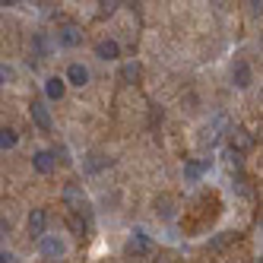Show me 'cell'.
<instances>
[{"instance_id": "obj_24", "label": "cell", "mask_w": 263, "mask_h": 263, "mask_svg": "<svg viewBox=\"0 0 263 263\" xmlns=\"http://www.w3.org/2000/svg\"><path fill=\"white\" fill-rule=\"evenodd\" d=\"M0 263H16V257L10 251H4V254H0Z\"/></svg>"}, {"instance_id": "obj_16", "label": "cell", "mask_w": 263, "mask_h": 263, "mask_svg": "<svg viewBox=\"0 0 263 263\" xmlns=\"http://www.w3.org/2000/svg\"><path fill=\"white\" fill-rule=\"evenodd\" d=\"M140 77H143L140 61H127V64L121 67V80H124V83H140Z\"/></svg>"}, {"instance_id": "obj_10", "label": "cell", "mask_w": 263, "mask_h": 263, "mask_svg": "<svg viewBox=\"0 0 263 263\" xmlns=\"http://www.w3.org/2000/svg\"><path fill=\"white\" fill-rule=\"evenodd\" d=\"M51 51H54L51 39H48L45 32H35V35H32V58H39V61H45V58H51Z\"/></svg>"}, {"instance_id": "obj_21", "label": "cell", "mask_w": 263, "mask_h": 263, "mask_svg": "<svg viewBox=\"0 0 263 263\" xmlns=\"http://www.w3.org/2000/svg\"><path fill=\"white\" fill-rule=\"evenodd\" d=\"M121 4H115V0H108V4H99V16H111Z\"/></svg>"}, {"instance_id": "obj_22", "label": "cell", "mask_w": 263, "mask_h": 263, "mask_svg": "<svg viewBox=\"0 0 263 263\" xmlns=\"http://www.w3.org/2000/svg\"><path fill=\"white\" fill-rule=\"evenodd\" d=\"M13 77H16V73H13V67H0V80H4V83H13Z\"/></svg>"}, {"instance_id": "obj_23", "label": "cell", "mask_w": 263, "mask_h": 263, "mask_svg": "<svg viewBox=\"0 0 263 263\" xmlns=\"http://www.w3.org/2000/svg\"><path fill=\"white\" fill-rule=\"evenodd\" d=\"M248 7H251V13H254V16H263V0H251Z\"/></svg>"}, {"instance_id": "obj_5", "label": "cell", "mask_w": 263, "mask_h": 263, "mask_svg": "<svg viewBox=\"0 0 263 263\" xmlns=\"http://www.w3.org/2000/svg\"><path fill=\"white\" fill-rule=\"evenodd\" d=\"M251 146H254V137L244 127H232L229 130V149H235V153H248Z\"/></svg>"}, {"instance_id": "obj_7", "label": "cell", "mask_w": 263, "mask_h": 263, "mask_svg": "<svg viewBox=\"0 0 263 263\" xmlns=\"http://www.w3.org/2000/svg\"><path fill=\"white\" fill-rule=\"evenodd\" d=\"M232 83H235L238 89H248V86L254 83V70H251L248 61H235V67H232Z\"/></svg>"}, {"instance_id": "obj_25", "label": "cell", "mask_w": 263, "mask_h": 263, "mask_svg": "<svg viewBox=\"0 0 263 263\" xmlns=\"http://www.w3.org/2000/svg\"><path fill=\"white\" fill-rule=\"evenodd\" d=\"M260 263H263V257H260Z\"/></svg>"}, {"instance_id": "obj_9", "label": "cell", "mask_w": 263, "mask_h": 263, "mask_svg": "<svg viewBox=\"0 0 263 263\" xmlns=\"http://www.w3.org/2000/svg\"><path fill=\"white\" fill-rule=\"evenodd\" d=\"M108 165H111V159H108L105 153H89V156L83 159V172H86V175H99V172H105Z\"/></svg>"}, {"instance_id": "obj_14", "label": "cell", "mask_w": 263, "mask_h": 263, "mask_svg": "<svg viewBox=\"0 0 263 263\" xmlns=\"http://www.w3.org/2000/svg\"><path fill=\"white\" fill-rule=\"evenodd\" d=\"M149 248H153L149 235H146L143 229H137V232H134V238H130V244H127V251H130V254H146Z\"/></svg>"}, {"instance_id": "obj_15", "label": "cell", "mask_w": 263, "mask_h": 263, "mask_svg": "<svg viewBox=\"0 0 263 263\" xmlns=\"http://www.w3.org/2000/svg\"><path fill=\"white\" fill-rule=\"evenodd\" d=\"M206 168H210V159H197V162H187V165H184V178H187V181H200Z\"/></svg>"}, {"instance_id": "obj_2", "label": "cell", "mask_w": 263, "mask_h": 263, "mask_svg": "<svg viewBox=\"0 0 263 263\" xmlns=\"http://www.w3.org/2000/svg\"><path fill=\"white\" fill-rule=\"evenodd\" d=\"M83 39H86L83 26H77V23H61L58 26V45L61 48H80Z\"/></svg>"}, {"instance_id": "obj_1", "label": "cell", "mask_w": 263, "mask_h": 263, "mask_svg": "<svg viewBox=\"0 0 263 263\" xmlns=\"http://www.w3.org/2000/svg\"><path fill=\"white\" fill-rule=\"evenodd\" d=\"M61 200H64V206H67L70 213H83V216H92V213H89V200H86L83 187H80L77 181L64 184V194H61Z\"/></svg>"}, {"instance_id": "obj_18", "label": "cell", "mask_w": 263, "mask_h": 263, "mask_svg": "<svg viewBox=\"0 0 263 263\" xmlns=\"http://www.w3.org/2000/svg\"><path fill=\"white\" fill-rule=\"evenodd\" d=\"M232 241H235V232H222V235H216V238H210V241H206V251H210V254H216V251H222L225 244H232Z\"/></svg>"}, {"instance_id": "obj_13", "label": "cell", "mask_w": 263, "mask_h": 263, "mask_svg": "<svg viewBox=\"0 0 263 263\" xmlns=\"http://www.w3.org/2000/svg\"><path fill=\"white\" fill-rule=\"evenodd\" d=\"M86 83H89V67H83V64H70V67H67V86L83 89Z\"/></svg>"}, {"instance_id": "obj_4", "label": "cell", "mask_w": 263, "mask_h": 263, "mask_svg": "<svg viewBox=\"0 0 263 263\" xmlns=\"http://www.w3.org/2000/svg\"><path fill=\"white\" fill-rule=\"evenodd\" d=\"M32 124L42 130V134H51L54 130V121H51V111L45 102H32Z\"/></svg>"}, {"instance_id": "obj_17", "label": "cell", "mask_w": 263, "mask_h": 263, "mask_svg": "<svg viewBox=\"0 0 263 263\" xmlns=\"http://www.w3.org/2000/svg\"><path fill=\"white\" fill-rule=\"evenodd\" d=\"M156 210H159V216H162V219H175V197L162 194V197L156 200Z\"/></svg>"}, {"instance_id": "obj_3", "label": "cell", "mask_w": 263, "mask_h": 263, "mask_svg": "<svg viewBox=\"0 0 263 263\" xmlns=\"http://www.w3.org/2000/svg\"><path fill=\"white\" fill-rule=\"evenodd\" d=\"M32 168L39 175H51L54 168H58V159H54V149H39V153H32Z\"/></svg>"}, {"instance_id": "obj_20", "label": "cell", "mask_w": 263, "mask_h": 263, "mask_svg": "<svg viewBox=\"0 0 263 263\" xmlns=\"http://www.w3.org/2000/svg\"><path fill=\"white\" fill-rule=\"evenodd\" d=\"M54 159H58L61 165H73V159H70V149H67V146H58V149H54Z\"/></svg>"}, {"instance_id": "obj_19", "label": "cell", "mask_w": 263, "mask_h": 263, "mask_svg": "<svg viewBox=\"0 0 263 263\" xmlns=\"http://www.w3.org/2000/svg\"><path fill=\"white\" fill-rule=\"evenodd\" d=\"M16 143H20V134H16L13 127H4V130H0V149H4V153L16 149Z\"/></svg>"}, {"instance_id": "obj_12", "label": "cell", "mask_w": 263, "mask_h": 263, "mask_svg": "<svg viewBox=\"0 0 263 263\" xmlns=\"http://www.w3.org/2000/svg\"><path fill=\"white\" fill-rule=\"evenodd\" d=\"M45 225H48V213L45 210H32L29 213V235L32 238H45Z\"/></svg>"}, {"instance_id": "obj_8", "label": "cell", "mask_w": 263, "mask_h": 263, "mask_svg": "<svg viewBox=\"0 0 263 263\" xmlns=\"http://www.w3.org/2000/svg\"><path fill=\"white\" fill-rule=\"evenodd\" d=\"M67 96V77H48L45 80V99L48 102H61Z\"/></svg>"}, {"instance_id": "obj_11", "label": "cell", "mask_w": 263, "mask_h": 263, "mask_svg": "<svg viewBox=\"0 0 263 263\" xmlns=\"http://www.w3.org/2000/svg\"><path fill=\"white\" fill-rule=\"evenodd\" d=\"M96 58H102V61H118V58H121V45H118L115 39L96 42Z\"/></svg>"}, {"instance_id": "obj_6", "label": "cell", "mask_w": 263, "mask_h": 263, "mask_svg": "<svg viewBox=\"0 0 263 263\" xmlns=\"http://www.w3.org/2000/svg\"><path fill=\"white\" fill-rule=\"evenodd\" d=\"M39 251H42V257H48V260H61V257H64V241H61L58 235H45V238L39 241Z\"/></svg>"}]
</instances>
